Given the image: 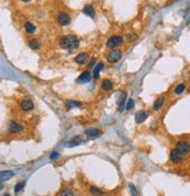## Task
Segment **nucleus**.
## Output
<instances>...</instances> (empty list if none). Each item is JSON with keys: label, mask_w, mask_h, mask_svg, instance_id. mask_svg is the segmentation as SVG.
<instances>
[{"label": "nucleus", "mask_w": 190, "mask_h": 196, "mask_svg": "<svg viewBox=\"0 0 190 196\" xmlns=\"http://www.w3.org/2000/svg\"><path fill=\"white\" fill-rule=\"evenodd\" d=\"M20 107L23 110V111H30V110H33L34 107V103L29 99V98H25L22 102H21V104H20Z\"/></svg>", "instance_id": "1a4fd4ad"}, {"label": "nucleus", "mask_w": 190, "mask_h": 196, "mask_svg": "<svg viewBox=\"0 0 190 196\" xmlns=\"http://www.w3.org/2000/svg\"><path fill=\"white\" fill-rule=\"evenodd\" d=\"M123 41H124V39H123L121 36L114 35V36H112V38H110V39L107 40L106 47H107V48H116V47L120 46V45L123 43Z\"/></svg>", "instance_id": "7ed1b4c3"}, {"label": "nucleus", "mask_w": 190, "mask_h": 196, "mask_svg": "<svg viewBox=\"0 0 190 196\" xmlns=\"http://www.w3.org/2000/svg\"><path fill=\"white\" fill-rule=\"evenodd\" d=\"M14 176V172L12 170H1L0 172V181H7Z\"/></svg>", "instance_id": "f8f14e48"}, {"label": "nucleus", "mask_w": 190, "mask_h": 196, "mask_svg": "<svg viewBox=\"0 0 190 196\" xmlns=\"http://www.w3.org/2000/svg\"><path fill=\"white\" fill-rule=\"evenodd\" d=\"M176 150L182 154L185 155L190 152V143L188 141H178L176 144Z\"/></svg>", "instance_id": "20e7f679"}, {"label": "nucleus", "mask_w": 190, "mask_h": 196, "mask_svg": "<svg viewBox=\"0 0 190 196\" xmlns=\"http://www.w3.org/2000/svg\"><path fill=\"white\" fill-rule=\"evenodd\" d=\"M8 131L11 132V133H19L21 131H23V126H21L19 123H16V122H11L9 124H8Z\"/></svg>", "instance_id": "9d476101"}, {"label": "nucleus", "mask_w": 190, "mask_h": 196, "mask_svg": "<svg viewBox=\"0 0 190 196\" xmlns=\"http://www.w3.org/2000/svg\"><path fill=\"white\" fill-rule=\"evenodd\" d=\"M90 79H91V74L89 71H84L83 74H81V76H79L78 78H77V83H88V82H90Z\"/></svg>", "instance_id": "9b49d317"}, {"label": "nucleus", "mask_w": 190, "mask_h": 196, "mask_svg": "<svg viewBox=\"0 0 190 196\" xmlns=\"http://www.w3.org/2000/svg\"><path fill=\"white\" fill-rule=\"evenodd\" d=\"M28 45H29V47H30L32 49H34V50H38V49H40V42L36 39L30 40Z\"/></svg>", "instance_id": "412c9836"}, {"label": "nucleus", "mask_w": 190, "mask_h": 196, "mask_svg": "<svg viewBox=\"0 0 190 196\" xmlns=\"http://www.w3.org/2000/svg\"><path fill=\"white\" fill-rule=\"evenodd\" d=\"M85 134L89 138L93 139V138L99 137L102 134V131L98 130V129H88V130H85Z\"/></svg>", "instance_id": "ddd939ff"}, {"label": "nucleus", "mask_w": 190, "mask_h": 196, "mask_svg": "<svg viewBox=\"0 0 190 196\" xmlns=\"http://www.w3.org/2000/svg\"><path fill=\"white\" fill-rule=\"evenodd\" d=\"M21 1H25V2H28V1H30V0H21Z\"/></svg>", "instance_id": "2f4dec72"}, {"label": "nucleus", "mask_w": 190, "mask_h": 196, "mask_svg": "<svg viewBox=\"0 0 190 196\" xmlns=\"http://www.w3.org/2000/svg\"><path fill=\"white\" fill-rule=\"evenodd\" d=\"M148 117H149V113L147 111H144V110L138 111L135 113V123H137V124H141V123H144Z\"/></svg>", "instance_id": "423d86ee"}, {"label": "nucleus", "mask_w": 190, "mask_h": 196, "mask_svg": "<svg viewBox=\"0 0 190 196\" xmlns=\"http://www.w3.org/2000/svg\"><path fill=\"white\" fill-rule=\"evenodd\" d=\"M66 107L70 109V107H81L82 104L79 102H76V100H70V102H66Z\"/></svg>", "instance_id": "5701e85b"}, {"label": "nucleus", "mask_w": 190, "mask_h": 196, "mask_svg": "<svg viewBox=\"0 0 190 196\" xmlns=\"http://www.w3.org/2000/svg\"><path fill=\"white\" fill-rule=\"evenodd\" d=\"M25 29H26V32L28 33V34H34L35 33V26H34L32 22H26L25 24Z\"/></svg>", "instance_id": "6ab92c4d"}, {"label": "nucleus", "mask_w": 190, "mask_h": 196, "mask_svg": "<svg viewBox=\"0 0 190 196\" xmlns=\"http://www.w3.org/2000/svg\"><path fill=\"white\" fill-rule=\"evenodd\" d=\"M95 63H96V60H92V61H91V63L89 64V69H91L92 67H93V64H95Z\"/></svg>", "instance_id": "c85d7f7f"}, {"label": "nucleus", "mask_w": 190, "mask_h": 196, "mask_svg": "<svg viewBox=\"0 0 190 196\" xmlns=\"http://www.w3.org/2000/svg\"><path fill=\"white\" fill-rule=\"evenodd\" d=\"M183 157L184 155H182V154H181L176 148H174V150L170 152V160L173 161V162H175V163L181 162V161L183 160Z\"/></svg>", "instance_id": "6e6552de"}, {"label": "nucleus", "mask_w": 190, "mask_h": 196, "mask_svg": "<svg viewBox=\"0 0 190 196\" xmlns=\"http://www.w3.org/2000/svg\"><path fill=\"white\" fill-rule=\"evenodd\" d=\"M134 38H135V35H134V34H133V35H130V36H128V41H132Z\"/></svg>", "instance_id": "c756f323"}, {"label": "nucleus", "mask_w": 190, "mask_h": 196, "mask_svg": "<svg viewBox=\"0 0 190 196\" xmlns=\"http://www.w3.org/2000/svg\"><path fill=\"white\" fill-rule=\"evenodd\" d=\"M79 39L76 35H64L62 39L59 40V46L63 49H68V50H72L76 49L79 46Z\"/></svg>", "instance_id": "f257e3e1"}, {"label": "nucleus", "mask_w": 190, "mask_h": 196, "mask_svg": "<svg viewBox=\"0 0 190 196\" xmlns=\"http://www.w3.org/2000/svg\"><path fill=\"white\" fill-rule=\"evenodd\" d=\"M83 13L88 15V16H90V18H95L96 12H95V9H93V7L91 5H85V7L83 8Z\"/></svg>", "instance_id": "dca6fc26"}, {"label": "nucleus", "mask_w": 190, "mask_h": 196, "mask_svg": "<svg viewBox=\"0 0 190 196\" xmlns=\"http://www.w3.org/2000/svg\"><path fill=\"white\" fill-rule=\"evenodd\" d=\"M133 107H134V100H133V99L131 98V99H128V102H127L126 109H127V110H132Z\"/></svg>", "instance_id": "bb28decb"}, {"label": "nucleus", "mask_w": 190, "mask_h": 196, "mask_svg": "<svg viewBox=\"0 0 190 196\" xmlns=\"http://www.w3.org/2000/svg\"><path fill=\"white\" fill-rule=\"evenodd\" d=\"M56 158H59V153L57 152H52V155H50V160H55Z\"/></svg>", "instance_id": "cd10ccee"}, {"label": "nucleus", "mask_w": 190, "mask_h": 196, "mask_svg": "<svg viewBox=\"0 0 190 196\" xmlns=\"http://www.w3.org/2000/svg\"><path fill=\"white\" fill-rule=\"evenodd\" d=\"M81 143H82L81 137H75V138H72L70 141L66 143V146H68V147H76V146L81 145Z\"/></svg>", "instance_id": "f3484780"}, {"label": "nucleus", "mask_w": 190, "mask_h": 196, "mask_svg": "<svg viewBox=\"0 0 190 196\" xmlns=\"http://www.w3.org/2000/svg\"><path fill=\"white\" fill-rule=\"evenodd\" d=\"M59 196H75L73 195V193H72L70 189H63L62 191H61V194H59Z\"/></svg>", "instance_id": "393cba45"}, {"label": "nucleus", "mask_w": 190, "mask_h": 196, "mask_svg": "<svg viewBox=\"0 0 190 196\" xmlns=\"http://www.w3.org/2000/svg\"><path fill=\"white\" fill-rule=\"evenodd\" d=\"M163 104H164V96H161V97H159L154 102V104H153V110H155V111L160 110Z\"/></svg>", "instance_id": "2eb2a0df"}, {"label": "nucleus", "mask_w": 190, "mask_h": 196, "mask_svg": "<svg viewBox=\"0 0 190 196\" xmlns=\"http://www.w3.org/2000/svg\"><path fill=\"white\" fill-rule=\"evenodd\" d=\"M70 15L66 13V12H61L57 16V21L61 26H68L70 24Z\"/></svg>", "instance_id": "39448f33"}, {"label": "nucleus", "mask_w": 190, "mask_h": 196, "mask_svg": "<svg viewBox=\"0 0 190 196\" xmlns=\"http://www.w3.org/2000/svg\"><path fill=\"white\" fill-rule=\"evenodd\" d=\"M2 188H4V184H2V183H1V182H0V190H1V189H2Z\"/></svg>", "instance_id": "7c9ffc66"}, {"label": "nucleus", "mask_w": 190, "mask_h": 196, "mask_svg": "<svg viewBox=\"0 0 190 196\" xmlns=\"http://www.w3.org/2000/svg\"><path fill=\"white\" fill-rule=\"evenodd\" d=\"M184 90H185V85L183 84V83H181V84H178L175 88V93L176 95H181L182 92H184Z\"/></svg>", "instance_id": "b1692460"}, {"label": "nucleus", "mask_w": 190, "mask_h": 196, "mask_svg": "<svg viewBox=\"0 0 190 196\" xmlns=\"http://www.w3.org/2000/svg\"><path fill=\"white\" fill-rule=\"evenodd\" d=\"M121 56H123L121 50H119V49H113L112 52H110L107 54L106 57H107V61H109L110 63H117L118 61H120Z\"/></svg>", "instance_id": "f03ea898"}, {"label": "nucleus", "mask_w": 190, "mask_h": 196, "mask_svg": "<svg viewBox=\"0 0 190 196\" xmlns=\"http://www.w3.org/2000/svg\"><path fill=\"white\" fill-rule=\"evenodd\" d=\"M90 193H91L93 196H100L102 194H103L102 189H100V188H98V187H95V186L90 187Z\"/></svg>", "instance_id": "aec40b11"}, {"label": "nucleus", "mask_w": 190, "mask_h": 196, "mask_svg": "<svg viewBox=\"0 0 190 196\" xmlns=\"http://www.w3.org/2000/svg\"><path fill=\"white\" fill-rule=\"evenodd\" d=\"M25 184H26V182H25V181H21V182L16 183V184H15V187H14V193H15V194H19L20 191L23 189Z\"/></svg>", "instance_id": "4be33fe9"}, {"label": "nucleus", "mask_w": 190, "mask_h": 196, "mask_svg": "<svg viewBox=\"0 0 190 196\" xmlns=\"http://www.w3.org/2000/svg\"><path fill=\"white\" fill-rule=\"evenodd\" d=\"M89 59H90V56H89V54H86V53H81V54H78L76 57H75V62L77 63V64H85L86 62L89 61Z\"/></svg>", "instance_id": "0eeeda50"}, {"label": "nucleus", "mask_w": 190, "mask_h": 196, "mask_svg": "<svg viewBox=\"0 0 190 196\" xmlns=\"http://www.w3.org/2000/svg\"><path fill=\"white\" fill-rule=\"evenodd\" d=\"M130 189H131V193L133 196H137L138 195V190L135 188V186L133 184V183H130Z\"/></svg>", "instance_id": "a878e982"}, {"label": "nucleus", "mask_w": 190, "mask_h": 196, "mask_svg": "<svg viewBox=\"0 0 190 196\" xmlns=\"http://www.w3.org/2000/svg\"><path fill=\"white\" fill-rule=\"evenodd\" d=\"M102 89L104 90V91H110L113 89V83H112L111 79H104L103 82H102Z\"/></svg>", "instance_id": "4468645a"}, {"label": "nucleus", "mask_w": 190, "mask_h": 196, "mask_svg": "<svg viewBox=\"0 0 190 196\" xmlns=\"http://www.w3.org/2000/svg\"><path fill=\"white\" fill-rule=\"evenodd\" d=\"M103 68H104V64H103L102 62L95 67V69H93V77H95V78H98L99 74H100V71L103 70Z\"/></svg>", "instance_id": "a211bd4d"}, {"label": "nucleus", "mask_w": 190, "mask_h": 196, "mask_svg": "<svg viewBox=\"0 0 190 196\" xmlns=\"http://www.w3.org/2000/svg\"><path fill=\"white\" fill-rule=\"evenodd\" d=\"M2 196H11V195H9V194H4Z\"/></svg>", "instance_id": "473e14b6"}]
</instances>
